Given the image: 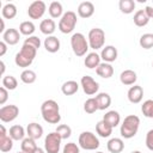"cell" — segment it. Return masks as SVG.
Here are the masks:
<instances>
[{
    "mask_svg": "<svg viewBox=\"0 0 153 153\" xmlns=\"http://www.w3.org/2000/svg\"><path fill=\"white\" fill-rule=\"evenodd\" d=\"M41 112L43 120L50 124H57L61 121L60 106L54 99L44 100L41 105Z\"/></svg>",
    "mask_w": 153,
    "mask_h": 153,
    "instance_id": "cell-1",
    "label": "cell"
},
{
    "mask_svg": "<svg viewBox=\"0 0 153 153\" xmlns=\"http://www.w3.org/2000/svg\"><path fill=\"white\" fill-rule=\"evenodd\" d=\"M36 54H37V49H35L31 45H27V44L23 43L20 50L16 54L14 62H16V65L18 67L26 68L33 62V60L36 57Z\"/></svg>",
    "mask_w": 153,
    "mask_h": 153,
    "instance_id": "cell-2",
    "label": "cell"
},
{
    "mask_svg": "<svg viewBox=\"0 0 153 153\" xmlns=\"http://www.w3.org/2000/svg\"><path fill=\"white\" fill-rule=\"evenodd\" d=\"M139 127H140V118L136 115H128L127 117H124L121 124L120 128L121 136L124 139L134 137L139 130Z\"/></svg>",
    "mask_w": 153,
    "mask_h": 153,
    "instance_id": "cell-3",
    "label": "cell"
},
{
    "mask_svg": "<svg viewBox=\"0 0 153 153\" xmlns=\"http://www.w3.org/2000/svg\"><path fill=\"white\" fill-rule=\"evenodd\" d=\"M71 47L73 53L76 56H84L86 55L90 45H88V41L86 39V37L81 33V32H75L72 35L71 37Z\"/></svg>",
    "mask_w": 153,
    "mask_h": 153,
    "instance_id": "cell-4",
    "label": "cell"
},
{
    "mask_svg": "<svg viewBox=\"0 0 153 153\" xmlns=\"http://www.w3.org/2000/svg\"><path fill=\"white\" fill-rule=\"evenodd\" d=\"M76 14L73 11H67L63 13V16L60 18L59 22V30L62 33H71L76 25Z\"/></svg>",
    "mask_w": 153,
    "mask_h": 153,
    "instance_id": "cell-5",
    "label": "cell"
},
{
    "mask_svg": "<svg viewBox=\"0 0 153 153\" xmlns=\"http://www.w3.org/2000/svg\"><path fill=\"white\" fill-rule=\"evenodd\" d=\"M87 41H88V45L91 49L93 50H98L100 48L103 49L104 43H105V32L99 27H93L88 32Z\"/></svg>",
    "mask_w": 153,
    "mask_h": 153,
    "instance_id": "cell-6",
    "label": "cell"
},
{
    "mask_svg": "<svg viewBox=\"0 0 153 153\" xmlns=\"http://www.w3.org/2000/svg\"><path fill=\"white\" fill-rule=\"evenodd\" d=\"M99 145V139L92 131H82L79 135V146L85 151H96Z\"/></svg>",
    "mask_w": 153,
    "mask_h": 153,
    "instance_id": "cell-7",
    "label": "cell"
},
{
    "mask_svg": "<svg viewBox=\"0 0 153 153\" xmlns=\"http://www.w3.org/2000/svg\"><path fill=\"white\" fill-rule=\"evenodd\" d=\"M61 136L56 131L49 133L44 139V151L45 153H59L61 148Z\"/></svg>",
    "mask_w": 153,
    "mask_h": 153,
    "instance_id": "cell-8",
    "label": "cell"
},
{
    "mask_svg": "<svg viewBox=\"0 0 153 153\" xmlns=\"http://www.w3.org/2000/svg\"><path fill=\"white\" fill-rule=\"evenodd\" d=\"M19 115V108L14 104L4 105L0 109V120L4 123H8L14 121Z\"/></svg>",
    "mask_w": 153,
    "mask_h": 153,
    "instance_id": "cell-9",
    "label": "cell"
},
{
    "mask_svg": "<svg viewBox=\"0 0 153 153\" xmlns=\"http://www.w3.org/2000/svg\"><path fill=\"white\" fill-rule=\"evenodd\" d=\"M80 85L82 87V91L87 96H93L99 90V84L92 76H90V75H84L80 79Z\"/></svg>",
    "mask_w": 153,
    "mask_h": 153,
    "instance_id": "cell-10",
    "label": "cell"
},
{
    "mask_svg": "<svg viewBox=\"0 0 153 153\" xmlns=\"http://www.w3.org/2000/svg\"><path fill=\"white\" fill-rule=\"evenodd\" d=\"M45 10H47L45 4L41 0H37V1L31 2L30 6L27 7V16L31 19H39L45 13Z\"/></svg>",
    "mask_w": 153,
    "mask_h": 153,
    "instance_id": "cell-11",
    "label": "cell"
},
{
    "mask_svg": "<svg viewBox=\"0 0 153 153\" xmlns=\"http://www.w3.org/2000/svg\"><path fill=\"white\" fill-rule=\"evenodd\" d=\"M127 97H128V100L133 104H139L142 98H143V90L141 86L139 85H134L131 86L129 90H128V93H127Z\"/></svg>",
    "mask_w": 153,
    "mask_h": 153,
    "instance_id": "cell-12",
    "label": "cell"
},
{
    "mask_svg": "<svg viewBox=\"0 0 153 153\" xmlns=\"http://www.w3.org/2000/svg\"><path fill=\"white\" fill-rule=\"evenodd\" d=\"M19 38H20V32L17 30V29H13V27H10L7 29L4 33H2V41L8 44V45H14L19 42Z\"/></svg>",
    "mask_w": 153,
    "mask_h": 153,
    "instance_id": "cell-13",
    "label": "cell"
},
{
    "mask_svg": "<svg viewBox=\"0 0 153 153\" xmlns=\"http://www.w3.org/2000/svg\"><path fill=\"white\" fill-rule=\"evenodd\" d=\"M117 55H118L117 49L114 45H105L100 51V59L108 63L114 62L117 59Z\"/></svg>",
    "mask_w": 153,
    "mask_h": 153,
    "instance_id": "cell-14",
    "label": "cell"
},
{
    "mask_svg": "<svg viewBox=\"0 0 153 153\" xmlns=\"http://www.w3.org/2000/svg\"><path fill=\"white\" fill-rule=\"evenodd\" d=\"M78 14L81 18H90L94 13V5L91 1H82L78 6Z\"/></svg>",
    "mask_w": 153,
    "mask_h": 153,
    "instance_id": "cell-15",
    "label": "cell"
},
{
    "mask_svg": "<svg viewBox=\"0 0 153 153\" xmlns=\"http://www.w3.org/2000/svg\"><path fill=\"white\" fill-rule=\"evenodd\" d=\"M43 44H44L45 50L48 53H51V54L59 51L60 50V45H61L60 44V39L57 37H55V36H47V38L44 39Z\"/></svg>",
    "mask_w": 153,
    "mask_h": 153,
    "instance_id": "cell-16",
    "label": "cell"
},
{
    "mask_svg": "<svg viewBox=\"0 0 153 153\" xmlns=\"http://www.w3.org/2000/svg\"><path fill=\"white\" fill-rule=\"evenodd\" d=\"M26 134H27L29 137H31L33 140H37V139L42 137V135H43V128L38 123L31 122L26 127Z\"/></svg>",
    "mask_w": 153,
    "mask_h": 153,
    "instance_id": "cell-17",
    "label": "cell"
},
{
    "mask_svg": "<svg viewBox=\"0 0 153 153\" xmlns=\"http://www.w3.org/2000/svg\"><path fill=\"white\" fill-rule=\"evenodd\" d=\"M106 148L110 153H121L124 149V142L120 137H112L108 141Z\"/></svg>",
    "mask_w": 153,
    "mask_h": 153,
    "instance_id": "cell-18",
    "label": "cell"
},
{
    "mask_svg": "<svg viewBox=\"0 0 153 153\" xmlns=\"http://www.w3.org/2000/svg\"><path fill=\"white\" fill-rule=\"evenodd\" d=\"M120 80L123 85L129 86V85H134L137 80V75L134 71L131 69H126L120 74Z\"/></svg>",
    "mask_w": 153,
    "mask_h": 153,
    "instance_id": "cell-19",
    "label": "cell"
},
{
    "mask_svg": "<svg viewBox=\"0 0 153 153\" xmlns=\"http://www.w3.org/2000/svg\"><path fill=\"white\" fill-rule=\"evenodd\" d=\"M100 55L99 54H97L96 51H93V53H88L87 55H86V57H85V60H84V65L87 67V68H90V69H93V68H97L102 62H100Z\"/></svg>",
    "mask_w": 153,
    "mask_h": 153,
    "instance_id": "cell-20",
    "label": "cell"
},
{
    "mask_svg": "<svg viewBox=\"0 0 153 153\" xmlns=\"http://www.w3.org/2000/svg\"><path fill=\"white\" fill-rule=\"evenodd\" d=\"M96 73L98 74V76L104 78V79H109L114 74V67L108 63V62H102L97 68H96Z\"/></svg>",
    "mask_w": 153,
    "mask_h": 153,
    "instance_id": "cell-21",
    "label": "cell"
},
{
    "mask_svg": "<svg viewBox=\"0 0 153 153\" xmlns=\"http://www.w3.org/2000/svg\"><path fill=\"white\" fill-rule=\"evenodd\" d=\"M112 127L110 124H108L104 120L99 121L97 124H96V131L97 134L100 136V137H109L111 134H112Z\"/></svg>",
    "mask_w": 153,
    "mask_h": 153,
    "instance_id": "cell-22",
    "label": "cell"
},
{
    "mask_svg": "<svg viewBox=\"0 0 153 153\" xmlns=\"http://www.w3.org/2000/svg\"><path fill=\"white\" fill-rule=\"evenodd\" d=\"M103 120H104L108 124H110L112 128H115V127H117V126L120 124V122H121V116H120L118 111H116V110H110V111L105 112V115L103 116Z\"/></svg>",
    "mask_w": 153,
    "mask_h": 153,
    "instance_id": "cell-23",
    "label": "cell"
},
{
    "mask_svg": "<svg viewBox=\"0 0 153 153\" xmlns=\"http://www.w3.org/2000/svg\"><path fill=\"white\" fill-rule=\"evenodd\" d=\"M56 29V24L53 19H43L39 24V30L42 33L47 35V36H53L54 31Z\"/></svg>",
    "mask_w": 153,
    "mask_h": 153,
    "instance_id": "cell-24",
    "label": "cell"
},
{
    "mask_svg": "<svg viewBox=\"0 0 153 153\" xmlns=\"http://www.w3.org/2000/svg\"><path fill=\"white\" fill-rule=\"evenodd\" d=\"M94 98L97 100V104H98V109L99 110H105V109H108L111 105V97L106 92H100Z\"/></svg>",
    "mask_w": 153,
    "mask_h": 153,
    "instance_id": "cell-25",
    "label": "cell"
},
{
    "mask_svg": "<svg viewBox=\"0 0 153 153\" xmlns=\"http://www.w3.org/2000/svg\"><path fill=\"white\" fill-rule=\"evenodd\" d=\"M25 129L24 127L19 126V124H14L8 130V135L14 140V141H19V140H24L25 139Z\"/></svg>",
    "mask_w": 153,
    "mask_h": 153,
    "instance_id": "cell-26",
    "label": "cell"
},
{
    "mask_svg": "<svg viewBox=\"0 0 153 153\" xmlns=\"http://www.w3.org/2000/svg\"><path fill=\"white\" fill-rule=\"evenodd\" d=\"M78 90H79V84L74 80H68V81L63 82L61 86V91L65 96H72V94L76 93Z\"/></svg>",
    "mask_w": 153,
    "mask_h": 153,
    "instance_id": "cell-27",
    "label": "cell"
},
{
    "mask_svg": "<svg viewBox=\"0 0 153 153\" xmlns=\"http://www.w3.org/2000/svg\"><path fill=\"white\" fill-rule=\"evenodd\" d=\"M48 12L50 14L51 18H61L63 16V7L62 4L59 1H53L50 2L49 7H48Z\"/></svg>",
    "mask_w": 153,
    "mask_h": 153,
    "instance_id": "cell-28",
    "label": "cell"
},
{
    "mask_svg": "<svg viewBox=\"0 0 153 153\" xmlns=\"http://www.w3.org/2000/svg\"><path fill=\"white\" fill-rule=\"evenodd\" d=\"M134 24L139 27H142V26H146L149 22V18L147 16V13L145 12V10H139L135 12L134 14Z\"/></svg>",
    "mask_w": 153,
    "mask_h": 153,
    "instance_id": "cell-29",
    "label": "cell"
},
{
    "mask_svg": "<svg viewBox=\"0 0 153 153\" xmlns=\"http://www.w3.org/2000/svg\"><path fill=\"white\" fill-rule=\"evenodd\" d=\"M20 148H22V151L25 152V153H33V152L38 148V146L36 145V140H33V139H31V137L27 136V137H25L24 140H22Z\"/></svg>",
    "mask_w": 153,
    "mask_h": 153,
    "instance_id": "cell-30",
    "label": "cell"
},
{
    "mask_svg": "<svg viewBox=\"0 0 153 153\" xmlns=\"http://www.w3.org/2000/svg\"><path fill=\"white\" fill-rule=\"evenodd\" d=\"M36 30V26L35 24L31 22V20H25V22H22L20 25H19V32L20 35H24V36H32V33L35 32Z\"/></svg>",
    "mask_w": 153,
    "mask_h": 153,
    "instance_id": "cell-31",
    "label": "cell"
},
{
    "mask_svg": "<svg viewBox=\"0 0 153 153\" xmlns=\"http://www.w3.org/2000/svg\"><path fill=\"white\" fill-rule=\"evenodd\" d=\"M135 6L136 5H135L134 0H120V2H118L120 11L124 14H130L131 12H134Z\"/></svg>",
    "mask_w": 153,
    "mask_h": 153,
    "instance_id": "cell-32",
    "label": "cell"
},
{
    "mask_svg": "<svg viewBox=\"0 0 153 153\" xmlns=\"http://www.w3.org/2000/svg\"><path fill=\"white\" fill-rule=\"evenodd\" d=\"M1 14H2V17L5 19H13L17 16V7H16V5L11 4V2L6 4L2 7V10H1Z\"/></svg>",
    "mask_w": 153,
    "mask_h": 153,
    "instance_id": "cell-33",
    "label": "cell"
},
{
    "mask_svg": "<svg viewBox=\"0 0 153 153\" xmlns=\"http://www.w3.org/2000/svg\"><path fill=\"white\" fill-rule=\"evenodd\" d=\"M36 73L31 69H24L20 74V80L24 82V84H33L36 81Z\"/></svg>",
    "mask_w": 153,
    "mask_h": 153,
    "instance_id": "cell-34",
    "label": "cell"
},
{
    "mask_svg": "<svg viewBox=\"0 0 153 153\" xmlns=\"http://www.w3.org/2000/svg\"><path fill=\"white\" fill-rule=\"evenodd\" d=\"M2 86L6 88V90H16L17 86H18V81L17 79L13 76V75H5L2 78Z\"/></svg>",
    "mask_w": 153,
    "mask_h": 153,
    "instance_id": "cell-35",
    "label": "cell"
},
{
    "mask_svg": "<svg viewBox=\"0 0 153 153\" xmlns=\"http://www.w3.org/2000/svg\"><path fill=\"white\" fill-rule=\"evenodd\" d=\"M13 139L7 135L6 137H1L0 139V151L6 153V152H10L12 148H13Z\"/></svg>",
    "mask_w": 153,
    "mask_h": 153,
    "instance_id": "cell-36",
    "label": "cell"
},
{
    "mask_svg": "<svg viewBox=\"0 0 153 153\" xmlns=\"http://www.w3.org/2000/svg\"><path fill=\"white\" fill-rule=\"evenodd\" d=\"M140 47L143 49H151L153 47V33H143L140 37Z\"/></svg>",
    "mask_w": 153,
    "mask_h": 153,
    "instance_id": "cell-37",
    "label": "cell"
},
{
    "mask_svg": "<svg viewBox=\"0 0 153 153\" xmlns=\"http://www.w3.org/2000/svg\"><path fill=\"white\" fill-rule=\"evenodd\" d=\"M55 131L61 136L62 140H67L72 135V128L68 124H60V126H57Z\"/></svg>",
    "mask_w": 153,
    "mask_h": 153,
    "instance_id": "cell-38",
    "label": "cell"
},
{
    "mask_svg": "<svg viewBox=\"0 0 153 153\" xmlns=\"http://www.w3.org/2000/svg\"><path fill=\"white\" fill-rule=\"evenodd\" d=\"M141 111H142L143 116H146L148 118H153V100L152 99L145 100L143 104L141 105Z\"/></svg>",
    "mask_w": 153,
    "mask_h": 153,
    "instance_id": "cell-39",
    "label": "cell"
},
{
    "mask_svg": "<svg viewBox=\"0 0 153 153\" xmlns=\"http://www.w3.org/2000/svg\"><path fill=\"white\" fill-rule=\"evenodd\" d=\"M84 110H85V112H87V114H94L97 110H99L96 98H88V99L84 103Z\"/></svg>",
    "mask_w": 153,
    "mask_h": 153,
    "instance_id": "cell-40",
    "label": "cell"
},
{
    "mask_svg": "<svg viewBox=\"0 0 153 153\" xmlns=\"http://www.w3.org/2000/svg\"><path fill=\"white\" fill-rule=\"evenodd\" d=\"M24 44H27V45L33 47L35 49H38V48L41 47V39H39L37 36H30V37L25 38Z\"/></svg>",
    "mask_w": 153,
    "mask_h": 153,
    "instance_id": "cell-41",
    "label": "cell"
},
{
    "mask_svg": "<svg viewBox=\"0 0 153 153\" xmlns=\"http://www.w3.org/2000/svg\"><path fill=\"white\" fill-rule=\"evenodd\" d=\"M62 153H80V149H79V146L74 142H68L63 146V149H62Z\"/></svg>",
    "mask_w": 153,
    "mask_h": 153,
    "instance_id": "cell-42",
    "label": "cell"
},
{
    "mask_svg": "<svg viewBox=\"0 0 153 153\" xmlns=\"http://www.w3.org/2000/svg\"><path fill=\"white\" fill-rule=\"evenodd\" d=\"M146 147L149 151H153V129L148 130L146 134Z\"/></svg>",
    "mask_w": 153,
    "mask_h": 153,
    "instance_id": "cell-43",
    "label": "cell"
},
{
    "mask_svg": "<svg viewBox=\"0 0 153 153\" xmlns=\"http://www.w3.org/2000/svg\"><path fill=\"white\" fill-rule=\"evenodd\" d=\"M7 99H8V90H6L4 86H1L0 87V104L4 105Z\"/></svg>",
    "mask_w": 153,
    "mask_h": 153,
    "instance_id": "cell-44",
    "label": "cell"
},
{
    "mask_svg": "<svg viewBox=\"0 0 153 153\" xmlns=\"http://www.w3.org/2000/svg\"><path fill=\"white\" fill-rule=\"evenodd\" d=\"M6 51H7V44L4 41H1L0 42V56H4Z\"/></svg>",
    "mask_w": 153,
    "mask_h": 153,
    "instance_id": "cell-45",
    "label": "cell"
},
{
    "mask_svg": "<svg viewBox=\"0 0 153 153\" xmlns=\"http://www.w3.org/2000/svg\"><path fill=\"white\" fill-rule=\"evenodd\" d=\"M145 12L147 13V16H148V18H149V19H151V18H153V7H151V6H146Z\"/></svg>",
    "mask_w": 153,
    "mask_h": 153,
    "instance_id": "cell-46",
    "label": "cell"
},
{
    "mask_svg": "<svg viewBox=\"0 0 153 153\" xmlns=\"http://www.w3.org/2000/svg\"><path fill=\"white\" fill-rule=\"evenodd\" d=\"M0 22H1V27H0V32L1 33H4L6 30H5V23H4V19H0Z\"/></svg>",
    "mask_w": 153,
    "mask_h": 153,
    "instance_id": "cell-47",
    "label": "cell"
},
{
    "mask_svg": "<svg viewBox=\"0 0 153 153\" xmlns=\"http://www.w3.org/2000/svg\"><path fill=\"white\" fill-rule=\"evenodd\" d=\"M0 66H1V75H4V73H5V62L4 61H0Z\"/></svg>",
    "mask_w": 153,
    "mask_h": 153,
    "instance_id": "cell-48",
    "label": "cell"
},
{
    "mask_svg": "<svg viewBox=\"0 0 153 153\" xmlns=\"http://www.w3.org/2000/svg\"><path fill=\"white\" fill-rule=\"evenodd\" d=\"M33 153H45V151H44L43 148H39V147H38V148H37V149H36Z\"/></svg>",
    "mask_w": 153,
    "mask_h": 153,
    "instance_id": "cell-49",
    "label": "cell"
},
{
    "mask_svg": "<svg viewBox=\"0 0 153 153\" xmlns=\"http://www.w3.org/2000/svg\"><path fill=\"white\" fill-rule=\"evenodd\" d=\"M130 153H141V152H140V151H131Z\"/></svg>",
    "mask_w": 153,
    "mask_h": 153,
    "instance_id": "cell-50",
    "label": "cell"
},
{
    "mask_svg": "<svg viewBox=\"0 0 153 153\" xmlns=\"http://www.w3.org/2000/svg\"><path fill=\"white\" fill-rule=\"evenodd\" d=\"M17 153H25V152H23V151H20V152H17Z\"/></svg>",
    "mask_w": 153,
    "mask_h": 153,
    "instance_id": "cell-51",
    "label": "cell"
},
{
    "mask_svg": "<svg viewBox=\"0 0 153 153\" xmlns=\"http://www.w3.org/2000/svg\"><path fill=\"white\" fill-rule=\"evenodd\" d=\"M94 153H104V152H94Z\"/></svg>",
    "mask_w": 153,
    "mask_h": 153,
    "instance_id": "cell-52",
    "label": "cell"
},
{
    "mask_svg": "<svg viewBox=\"0 0 153 153\" xmlns=\"http://www.w3.org/2000/svg\"><path fill=\"white\" fill-rule=\"evenodd\" d=\"M152 67H153V62H152Z\"/></svg>",
    "mask_w": 153,
    "mask_h": 153,
    "instance_id": "cell-53",
    "label": "cell"
}]
</instances>
